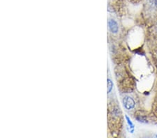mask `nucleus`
I'll use <instances>...</instances> for the list:
<instances>
[{"label":"nucleus","mask_w":157,"mask_h":138,"mask_svg":"<svg viewBox=\"0 0 157 138\" xmlns=\"http://www.w3.org/2000/svg\"><path fill=\"white\" fill-rule=\"evenodd\" d=\"M108 29L110 31H111L112 34H117L118 32L119 26L117 22L113 19H110L108 22Z\"/></svg>","instance_id":"3"},{"label":"nucleus","mask_w":157,"mask_h":138,"mask_svg":"<svg viewBox=\"0 0 157 138\" xmlns=\"http://www.w3.org/2000/svg\"><path fill=\"white\" fill-rule=\"evenodd\" d=\"M108 93H110V91H112V87H113V84H112V82L110 79H108Z\"/></svg>","instance_id":"6"},{"label":"nucleus","mask_w":157,"mask_h":138,"mask_svg":"<svg viewBox=\"0 0 157 138\" xmlns=\"http://www.w3.org/2000/svg\"><path fill=\"white\" fill-rule=\"evenodd\" d=\"M135 119H136L138 122H140V123H147L148 122L147 117L145 115H137L136 117H135Z\"/></svg>","instance_id":"4"},{"label":"nucleus","mask_w":157,"mask_h":138,"mask_svg":"<svg viewBox=\"0 0 157 138\" xmlns=\"http://www.w3.org/2000/svg\"><path fill=\"white\" fill-rule=\"evenodd\" d=\"M125 118H126V121H127L128 127H129V131L131 132V133H134V130H135L134 124L133 123V122L131 121V119H129V117H128L127 115H125Z\"/></svg>","instance_id":"5"},{"label":"nucleus","mask_w":157,"mask_h":138,"mask_svg":"<svg viewBox=\"0 0 157 138\" xmlns=\"http://www.w3.org/2000/svg\"><path fill=\"white\" fill-rule=\"evenodd\" d=\"M108 128L112 135L114 133H118L120 132V128L122 126V112L120 107L113 105L112 107L109 106L108 114Z\"/></svg>","instance_id":"1"},{"label":"nucleus","mask_w":157,"mask_h":138,"mask_svg":"<svg viewBox=\"0 0 157 138\" xmlns=\"http://www.w3.org/2000/svg\"><path fill=\"white\" fill-rule=\"evenodd\" d=\"M156 111H157V105H156Z\"/></svg>","instance_id":"7"},{"label":"nucleus","mask_w":157,"mask_h":138,"mask_svg":"<svg viewBox=\"0 0 157 138\" xmlns=\"http://www.w3.org/2000/svg\"><path fill=\"white\" fill-rule=\"evenodd\" d=\"M122 103H123L124 107L127 110H131L134 109L136 105V102L133 98L131 96H125L122 100Z\"/></svg>","instance_id":"2"}]
</instances>
